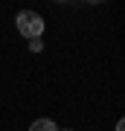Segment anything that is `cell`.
<instances>
[{
	"instance_id": "7a4b0ae2",
	"label": "cell",
	"mask_w": 125,
	"mask_h": 131,
	"mask_svg": "<svg viewBox=\"0 0 125 131\" xmlns=\"http://www.w3.org/2000/svg\"><path fill=\"white\" fill-rule=\"evenodd\" d=\"M29 131H58L55 128V122L52 119H38V122H32V128Z\"/></svg>"
},
{
	"instance_id": "6da1fadb",
	"label": "cell",
	"mask_w": 125,
	"mask_h": 131,
	"mask_svg": "<svg viewBox=\"0 0 125 131\" xmlns=\"http://www.w3.org/2000/svg\"><path fill=\"white\" fill-rule=\"evenodd\" d=\"M18 32L20 35H26L29 41L32 38H41V32H44V20H41V15L38 12H20L18 15Z\"/></svg>"
},
{
	"instance_id": "3957f363",
	"label": "cell",
	"mask_w": 125,
	"mask_h": 131,
	"mask_svg": "<svg viewBox=\"0 0 125 131\" xmlns=\"http://www.w3.org/2000/svg\"><path fill=\"white\" fill-rule=\"evenodd\" d=\"M29 50H32V52H41V50H44L41 38H32V41H29Z\"/></svg>"
}]
</instances>
